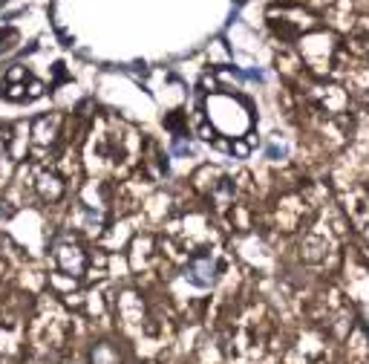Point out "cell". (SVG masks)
<instances>
[{"instance_id":"6da1fadb","label":"cell","mask_w":369,"mask_h":364,"mask_svg":"<svg viewBox=\"0 0 369 364\" xmlns=\"http://www.w3.org/2000/svg\"><path fill=\"white\" fill-rule=\"evenodd\" d=\"M184 278H188L194 286H199V289L213 286V280H216V263L211 258H194L188 263V269H184Z\"/></svg>"},{"instance_id":"7a4b0ae2","label":"cell","mask_w":369,"mask_h":364,"mask_svg":"<svg viewBox=\"0 0 369 364\" xmlns=\"http://www.w3.org/2000/svg\"><path fill=\"white\" fill-rule=\"evenodd\" d=\"M93 361H95V364H119V353L110 347V344H98V347L93 350Z\"/></svg>"},{"instance_id":"3957f363","label":"cell","mask_w":369,"mask_h":364,"mask_svg":"<svg viewBox=\"0 0 369 364\" xmlns=\"http://www.w3.org/2000/svg\"><path fill=\"white\" fill-rule=\"evenodd\" d=\"M173 154L184 157V154H194V148H191V144H184L182 139H176V142H173Z\"/></svg>"}]
</instances>
